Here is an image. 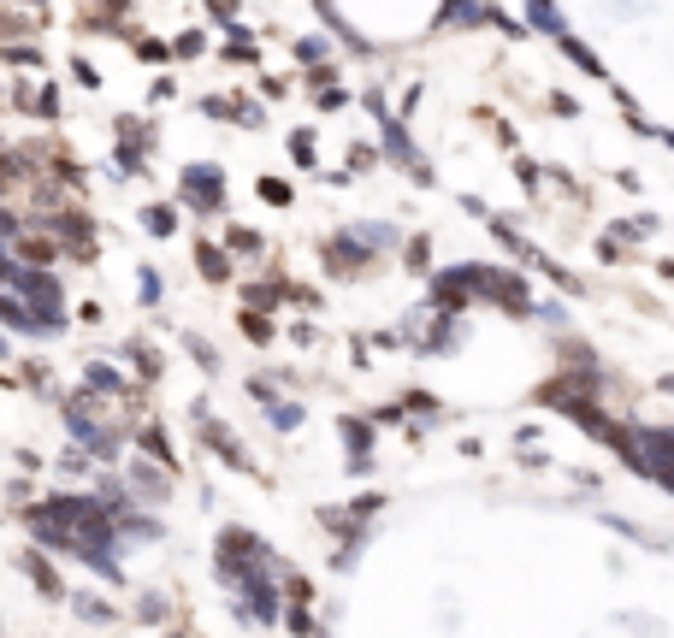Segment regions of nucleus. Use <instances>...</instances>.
Masks as SVG:
<instances>
[{
	"label": "nucleus",
	"mask_w": 674,
	"mask_h": 638,
	"mask_svg": "<svg viewBox=\"0 0 674 638\" xmlns=\"http://www.w3.org/2000/svg\"><path fill=\"white\" fill-rule=\"evenodd\" d=\"M663 278H674V260H669V266H663Z\"/></svg>",
	"instance_id": "nucleus-16"
},
{
	"label": "nucleus",
	"mask_w": 674,
	"mask_h": 638,
	"mask_svg": "<svg viewBox=\"0 0 674 638\" xmlns=\"http://www.w3.org/2000/svg\"><path fill=\"white\" fill-rule=\"evenodd\" d=\"M190 355H196V361H202L207 373H213V367H219V355H213V349H207L202 337H190Z\"/></svg>",
	"instance_id": "nucleus-15"
},
{
	"label": "nucleus",
	"mask_w": 674,
	"mask_h": 638,
	"mask_svg": "<svg viewBox=\"0 0 674 638\" xmlns=\"http://www.w3.org/2000/svg\"><path fill=\"white\" fill-rule=\"evenodd\" d=\"M0 319H6L12 331H24V337H42V331H48L42 319H36L30 308H24V302H18V296H0Z\"/></svg>",
	"instance_id": "nucleus-2"
},
{
	"label": "nucleus",
	"mask_w": 674,
	"mask_h": 638,
	"mask_svg": "<svg viewBox=\"0 0 674 638\" xmlns=\"http://www.w3.org/2000/svg\"><path fill=\"white\" fill-rule=\"evenodd\" d=\"M71 603H77V615H83V621H113V603H107V597H89V591H77Z\"/></svg>",
	"instance_id": "nucleus-7"
},
{
	"label": "nucleus",
	"mask_w": 674,
	"mask_h": 638,
	"mask_svg": "<svg viewBox=\"0 0 674 638\" xmlns=\"http://www.w3.org/2000/svg\"><path fill=\"white\" fill-rule=\"evenodd\" d=\"M184 201L202 207V213H213V207L225 201V190H219V166H190V172H184Z\"/></svg>",
	"instance_id": "nucleus-1"
},
{
	"label": "nucleus",
	"mask_w": 674,
	"mask_h": 638,
	"mask_svg": "<svg viewBox=\"0 0 674 638\" xmlns=\"http://www.w3.org/2000/svg\"><path fill=\"white\" fill-rule=\"evenodd\" d=\"M83 384H89V390H107V396H119V390H125V379H119V373H113L107 361H95V367H83Z\"/></svg>",
	"instance_id": "nucleus-6"
},
{
	"label": "nucleus",
	"mask_w": 674,
	"mask_h": 638,
	"mask_svg": "<svg viewBox=\"0 0 674 638\" xmlns=\"http://www.w3.org/2000/svg\"><path fill=\"white\" fill-rule=\"evenodd\" d=\"M142 225H148L154 237H172V225H178V213H172V207H148V213H142Z\"/></svg>",
	"instance_id": "nucleus-8"
},
{
	"label": "nucleus",
	"mask_w": 674,
	"mask_h": 638,
	"mask_svg": "<svg viewBox=\"0 0 674 638\" xmlns=\"http://www.w3.org/2000/svg\"><path fill=\"white\" fill-rule=\"evenodd\" d=\"M290 154H296L302 166H314V142H308V130H296V142H290Z\"/></svg>",
	"instance_id": "nucleus-13"
},
{
	"label": "nucleus",
	"mask_w": 674,
	"mask_h": 638,
	"mask_svg": "<svg viewBox=\"0 0 674 638\" xmlns=\"http://www.w3.org/2000/svg\"><path fill=\"white\" fill-rule=\"evenodd\" d=\"M24 574L36 579V585H42L48 597H66V585H60V574H54V568H48L42 556H24Z\"/></svg>",
	"instance_id": "nucleus-5"
},
{
	"label": "nucleus",
	"mask_w": 674,
	"mask_h": 638,
	"mask_svg": "<svg viewBox=\"0 0 674 638\" xmlns=\"http://www.w3.org/2000/svg\"><path fill=\"white\" fill-rule=\"evenodd\" d=\"M261 195H267L272 207H284V201H290V184H278V178H261Z\"/></svg>",
	"instance_id": "nucleus-12"
},
{
	"label": "nucleus",
	"mask_w": 674,
	"mask_h": 638,
	"mask_svg": "<svg viewBox=\"0 0 674 638\" xmlns=\"http://www.w3.org/2000/svg\"><path fill=\"white\" fill-rule=\"evenodd\" d=\"M343 444H349V455H355V473L373 467V455H367V449H373V432H367L361 420H343Z\"/></svg>",
	"instance_id": "nucleus-3"
},
{
	"label": "nucleus",
	"mask_w": 674,
	"mask_h": 638,
	"mask_svg": "<svg viewBox=\"0 0 674 638\" xmlns=\"http://www.w3.org/2000/svg\"><path fill=\"white\" fill-rule=\"evenodd\" d=\"M243 337H249V343H267L272 337V325L261 314H243Z\"/></svg>",
	"instance_id": "nucleus-10"
},
{
	"label": "nucleus",
	"mask_w": 674,
	"mask_h": 638,
	"mask_svg": "<svg viewBox=\"0 0 674 638\" xmlns=\"http://www.w3.org/2000/svg\"><path fill=\"white\" fill-rule=\"evenodd\" d=\"M196 266H202V272L213 278V284H225V278H231V260L219 255L213 243H196Z\"/></svg>",
	"instance_id": "nucleus-4"
},
{
	"label": "nucleus",
	"mask_w": 674,
	"mask_h": 638,
	"mask_svg": "<svg viewBox=\"0 0 674 638\" xmlns=\"http://www.w3.org/2000/svg\"><path fill=\"white\" fill-rule=\"evenodd\" d=\"M136 615H142V621H166V597H142Z\"/></svg>",
	"instance_id": "nucleus-14"
},
{
	"label": "nucleus",
	"mask_w": 674,
	"mask_h": 638,
	"mask_svg": "<svg viewBox=\"0 0 674 638\" xmlns=\"http://www.w3.org/2000/svg\"><path fill=\"white\" fill-rule=\"evenodd\" d=\"M296 420H302V408H290V402H272V426H284V432H290Z\"/></svg>",
	"instance_id": "nucleus-11"
},
{
	"label": "nucleus",
	"mask_w": 674,
	"mask_h": 638,
	"mask_svg": "<svg viewBox=\"0 0 674 638\" xmlns=\"http://www.w3.org/2000/svg\"><path fill=\"white\" fill-rule=\"evenodd\" d=\"M172 638H178V633H172Z\"/></svg>",
	"instance_id": "nucleus-17"
},
{
	"label": "nucleus",
	"mask_w": 674,
	"mask_h": 638,
	"mask_svg": "<svg viewBox=\"0 0 674 638\" xmlns=\"http://www.w3.org/2000/svg\"><path fill=\"white\" fill-rule=\"evenodd\" d=\"M225 243H231L237 255H249V249H261V237H255L249 225H231V237H225Z\"/></svg>",
	"instance_id": "nucleus-9"
}]
</instances>
